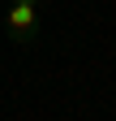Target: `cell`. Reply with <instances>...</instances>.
I'll use <instances>...</instances> for the list:
<instances>
[{
	"mask_svg": "<svg viewBox=\"0 0 116 121\" xmlns=\"http://www.w3.org/2000/svg\"><path fill=\"white\" fill-rule=\"evenodd\" d=\"M4 30H9V39L13 43H35V35H39V4H9V13H4Z\"/></svg>",
	"mask_w": 116,
	"mask_h": 121,
	"instance_id": "6da1fadb",
	"label": "cell"
},
{
	"mask_svg": "<svg viewBox=\"0 0 116 121\" xmlns=\"http://www.w3.org/2000/svg\"><path fill=\"white\" fill-rule=\"evenodd\" d=\"M9 4H39V0H9Z\"/></svg>",
	"mask_w": 116,
	"mask_h": 121,
	"instance_id": "7a4b0ae2",
	"label": "cell"
}]
</instances>
